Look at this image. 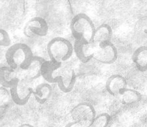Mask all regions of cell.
I'll return each instance as SVG.
<instances>
[{
  "mask_svg": "<svg viewBox=\"0 0 147 127\" xmlns=\"http://www.w3.org/2000/svg\"><path fill=\"white\" fill-rule=\"evenodd\" d=\"M42 77L49 84H57L59 90L64 93L72 91L76 81V73L74 69L64 67L62 64L51 60H47L42 66Z\"/></svg>",
  "mask_w": 147,
  "mask_h": 127,
  "instance_id": "obj_1",
  "label": "cell"
},
{
  "mask_svg": "<svg viewBox=\"0 0 147 127\" xmlns=\"http://www.w3.org/2000/svg\"><path fill=\"white\" fill-rule=\"evenodd\" d=\"M34 55L30 47L25 43H16L11 45L5 54L9 67L15 70L27 69Z\"/></svg>",
  "mask_w": 147,
  "mask_h": 127,
  "instance_id": "obj_2",
  "label": "cell"
},
{
  "mask_svg": "<svg viewBox=\"0 0 147 127\" xmlns=\"http://www.w3.org/2000/svg\"><path fill=\"white\" fill-rule=\"evenodd\" d=\"M70 30L76 40L92 42L95 27L89 16L84 13H79L71 19Z\"/></svg>",
  "mask_w": 147,
  "mask_h": 127,
  "instance_id": "obj_3",
  "label": "cell"
},
{
  "mask_svg": "<svg viewBox=\"0 0 147 127\" xmlns=\"http://www.w3.org/2000/svg\"><path fill=\"white\" fill-rule=\"evenodd\" d=\"M47 53L51 61L62 64L72 56L73 45L67 38L55 37L48 43Z\"/></svg>",
  "mask_w": 147,
  "mask_h": 127,
  "instance_id": "obj_4",
  "label": "cell"
},
{
  "mask_svg": "<svg viewBox=\"0 0 147 127\" xmlns=\"http://www.w3.org/2000/svg\"><path fill=\"white\" fill-rule=\"evenodd\" d=\"M34 90L25 79L18 78L16 82L10 89V96L16 105L19 106L25 105L29 102Z\"/></svg>",
  "mask_w": 147,
  "mask_h": 127,
  "instance_id": "obj_5",
  "label": "cell"
},
{
  "mask_svg": "<svg viewBox=\"0 0 147 127\" xmlns=\"http://www.w3.org/2000/svg\"><path fill=\"white\" fill-rule=\"evenodd\" d=\"M71 118L75 122H82L89 126L96 117L94 107L89 103H80L71 109L70 111Z\"/></svg>",
  "mask_w": 147,
  "mask_h": 127,
  "instance_id": "obj_6",
  "label": "cell"
},
{
  "mask_svg": "<svg viewBox=\"0 0 147 127\" xmlns=\"http://www.w3.org/2000/svg\"><path fill=\"white\" fill-rule=\"evenodd\" d=\"M118 51L112 42H104L97 45L93 59L99 63L112 64L117 60Z\"/></svg>",
  "mask_w": 147,
  "mask_h": 127,
  "instance_id": "obj_7",
  "label": "cell"
},
{
  "mask_svg": "<svg viewBox=\"0 0 147 127\" xmlns=\"http://www.w3.org/2000/svg\"><path fill=\"white\" fill-rule=\"evenodd\" d=\"M49 32V25L44 18L36 16L28 21L23 29L24 35L27 38L34 36L43 37L46 36Z\"/></svg>",
  "mask_w": 147,
  "mask_h": 127,
  "instance_id": "obj_8",
  "label": "cell"
},
{
  "mask_svg": "<svg viewBox=\"0 0 147 127\" xmlns=\"http://www.w3.org/2000/svg\"><path fill=\"white\" fill-rule=\"evenodd\" d=\"M73 47L74 52L79 61L86 64L93 59L97 45H95L93 42L75 40Z\"/></svg>",
  "mask_w": 147,
  "mask_h": 127,
  "instance_id": "obj_9",
  "label": "cell"
},
{
  "mask_svg": "<svg viewBox=\"0 0 147 127\" xmlns=\"http://www.w3.org/2000/svg\"><path fill=\"white\" fill-rule=\"evenodd\" d=\"M127 88V81L121 75L115 74L108 77L106 82V90L109 94L117 96Z\"/></svg>",
  "mask_w": 147,
  "mask_h": 127,
  "instance_id": "obj_10",
  "label": "cell"
},
{
  "mask_svg": "<svg viewBox=\"0 0 147 127\" xmlns=\"http://www.w3.org/2000/svg\"><path fill=\"white\" fill-rule=\"evenodd\" d=\"M45 59L38 56H34L32 62L27 69L24 70V78L27 80H34L42 76V68L45 62Z\"/></svg>",
  "mask_w": 147,
  "mask_h": 127,
  "instance_id": "obj_11",
  "label": "cell"
},
{
  "mask_svg": "<svg viewBox=\"0 0 147 127\" xmlns=\"http://www.w3.org/2000/svg\"><path fill=\"white\" fill-rule=\"evenodd\" d=\"M113 31L111 26L107 23H103L95 28L93 42L95 45H99L104 42H111Z\"/></svg>",
  "mask_w": 147,
  "mask_h": 127,
  "instance_id": "obj_12",
  "label": "cell"
},
{
  "mask_svg": "<svg viewBox=\"0 0 147 127\" xmlns=\"http://www.w3.org/2000/svg\"><path fill=\"white\" fill-rule=\"evenodd\" d=\"M131 59L138 71L142 73L147 71V46H140L137 48Z\"/></svg>",
  "mask_w": 147,
  "mask_h": 127,
  "instance_id": "obj_13",
  "label": "cell"
},
{
  "mask_svg": "<svg viewBox=\"0 0 147 127\" xmlns=\"http://www.w3.org/2000/svg\"><path fill=\"white\" fill-rule=\"evenodd\" d=\"M18 79L15 70L8 66L0 67V85L2 87L10 89Z\"/></svg>",
  "mask_w": 147,
  "mask_h": 127,
  "instance_id": "obj_14",
  "label": "cell"
},
{
  "mask_svg": "<svg viewBox=\"0 0 147 127\" xmlns=\"http://www.w3.org/2000/svg\"><path fill=\"white\" fill-rule=\"evenodd\" d=\"M52 92L53 89L50 84L42 83L36 86L33 94L34 95L35 99L38 103L43 105L50 99Z\"/></svg>",
  "mask_w": 147,
  "mask_h": 127,
  "instance_id": "obj_15",
  "label": "cell"
},
{
  "mask_svg": "<svg viewBox=\"0 0 147 127\" xmlns=\"http://www.w3.org/2000/svg\"><path fill=\"white\" fill-rule=\"evenodd\" d=\"M122 103L125 105H131L138 103L142 99V96L140 92L131 88H126L121 94Z\"/></svg>",
  "mask_w": 147,
  "mask_h": 127,
  "instance_id": "obj_16",
  "label": "cell"
},
{
  "mask_svg": "<svg viewBox=\"0 0 147 127\" xmlns=\"http://www.w3.org/2000/svg\"><path fill=\"white\" fill-rule=\"evenodd\" d=\"M110 121V115L108 113H102L96 115L89 127H107Z\"/></svg>",
  "mask_w": 147,
  "mask_h": 127,
  "instance_id": "obj_17",
  "label": "cell"
},
{
  "mask_svg": "<svg viewBox=\"0 0 147 127\" xmlns=\"http://www.w3.org/2000/svg\"><path fill=\"white\" fill-rule=\"evenodd\" d=\"M10 35L5 29L0 28V47H10Z\"/></svg>",
  "mask_w": 147,
  "mask_h": 127,
  "instance_id": "obj_18",
  "label": "cell"
},
{
  "mask_svg": "<svg viewBox=\"0 0 147 127\" xmlns=\"http://www.w3.org/2000/svg\"><path fill=\"white\" fill-rule=\"evenodd\" d=\"M11 98L10 91L5 88L2 86L0 87V103H5V101H8L9 98Z\"/></svg>",
  "mask_w": 147,
  "mask_h": 127,
  "instance_id": "obj_19",
  "label": "cell"
},
{
  "mask_svg": "<svg viewBox=\"0 0 147 127\" xmlns=\"http://www.w3.org/2000/svg\"><path fill=\"white\" fill-rule=\"evenodd\" d=\"M138 24V29L140 30L147 33V16L141 18Z\"/></svg>",
  "mask_w": 147,
  "mask_h": 127,
  "instance_id": "obj_20",
  "label": "cell"
},
{
  "mask_svg": "<svg viewBox=\"0 0 147 127\" xmlns=\"http://www.w3.org/2000/svg\"><path fill=\"white\" fill-rule=\"evenodd\" d=\"M65 127H89L87 124H84L82 122H75V121H73V122H71L66 125Z\"/></svg>",
  "mask_w": 147,
  "mask_h": 127,
  "instance_id": "obj_21",
  "label": "cell"
},
{
  "mask_svg": "<svg viewBox=\"0 0 147 127\" xmlns=\"http://www.w3.org/2000/svg\"><path fill=\"white\" fill-rule=\"evenodd\" d=\"M19 127H35V126L30 124H23L20 125Z\"/></svg>",
  "mask_w": 147,
  "mask_h": 127,
  "instance_id": "obj_22",
  "label": "cell"
},
{
  "mask_svg": "<svg viewBox=\"0 0 147 127\" xmlns=\"http://www.w3.org/2000/svg\"><path fill=\"white\" fill-rule=\"evenodd\" d=\"M47 127H55V126H47Z\"/></svg>",
  "mask_w": 147,
  "mask_h": 127,
  "instance_id": "obj_23",
  "label": "cell"
},
{
  "mask_svg": "<svg viewBox=\"0 0 147 127\" xmlns=\"http://www.w3.org/2000/svg\"><path fill=\"white\" fill-rule=\"evenodd\" d=\"M0 127H1V126H0Z\"/></svg>",
  "mask_w": 147,
  "mask_h": 127,
  "instance_id": "obj_24",
  "label": "cell"
}]
</instances>
